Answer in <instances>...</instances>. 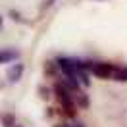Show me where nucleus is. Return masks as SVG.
Listing matches in <instances>:
<instances>
[{
  "instance_id": "7ed1b4c3",
  "label": "nucleus",
  "mask_w": 127,
  "mask_h": 127,
  "mask_svg": "<svg viewBox=\"0 0 127 127\" xmlns=\"http://www.w3.org/2000/svg\"><path fill=\"white\" fill-rule=\"evenodd\" d=\"M21 73H23V65L21 64H14L12 67H10V71H8V77L12 83H16V81L21 79Z\"/></svg>"
},
{
  "instance_id": "f257e3e1",
  "label": "nucleus",
  "mask_w": 127,
  "mask_h": 127,
  "mask_svg": "<svg viewBox=\"0 0 127 127\" xmlns=\"http://www.w3.org/2000/svg\"><path fill=\"white\" fill-rule=\"evenodd\" d=\"M54 91H56V96H58V100H60V106H62V110L65 112L67 116H75V100H73V96H71V91L65 87L64 83L56 85Z\"/></svg>"
},
{
  "instance_id": "f03ea898",
  "label": "nucleus",
  "mask_w": 127,
  "mask_h": 127,
  "mask_svg": "<svg viewBox=\"0 0 127 127\" xmlns=\"http://www.w3.org/2000/svg\"><path fill=\"white\" fill-rule=\"evenodd\" d=\"M114 65L112 64H106V62H96L93 64V69L91 71L95 73L96 77H100V79H112L114 77Z\"/></svg>"
},
{
  "instance_id": "39448f33",
  "label": "nucleus",
  "mask_w": 127,
  "mask_h": 127,
  "mask_svg": "<svg viewBox=\"0 0 127 127\" xmlns=\"http://www.w3.org/2000/svg\"><path fill=\"white\" fill-rule=\"evenodd\" d=\"M17 58H19V52H17V50H8V48H4L2 54H0V62L8 64V62H12V60H17Z\"/></svg>"
},
{
  "instance_id": "423d86ee",
  "label": "nucleus",
  "mask_w": 127,
  "mask_h": 127,
  "mask_svg": "<svg viewBox=\"0 0 127 127\" xmlns=\"http://www.w3.org/2000/svg\"><path fill=\"white\" fill-rule=\"evenodd\" d=\"M112 79L114 81H127V67H116Z\"/></svg>"
},
{
  "instance_id": "20e7f679",
  "label": "nucleus",
  "mask_w": 127,
  "mask_h": 127,
  "mask_svg": "<svg viewBox=\"0 0 127 127\" xmlns=\"http://www.w3.org/2000/svg\"><path fill=\"white\" fill-rule=\"evenodd\" d=\"M69 91H71V96H73V100H75V102L79 104L81 108H87V106H89V98L85 96V93H81L79 89H77V91L69 89Z\"/></svg>"
},
{
  "instance_id": "0eeeda50",
  "label": "nucleus",
  "mask_w": 127,
  "mask_h": 127,
  "mask_svg": "<svg viewBox=\"0 0 127 127\" xmlns=\"http://www.w3.org/2000/svg\"><path fill=\"white\" fill-rule=\"evenodd\" d=\"M69 127H85V125H83V123H79V121H77V123H73V125H69Z\"/></svg>"
}]
</instances>
